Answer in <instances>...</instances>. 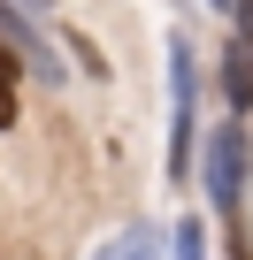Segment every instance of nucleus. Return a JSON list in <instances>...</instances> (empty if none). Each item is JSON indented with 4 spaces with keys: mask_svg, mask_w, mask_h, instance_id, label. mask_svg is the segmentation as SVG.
<instances>
[{
    "mask_svg": "<svg viewBox=\"0 0 253 260\" xmlns=\"http://www.w3.org/2000/svg\"><path fill=\"white\" fill-rule=\"evenodd\" d=\"M192 107H200L192 39H169V176H184V169H192Z\"/></svg>",
    "mask_w": 253,
    "mask_h": 260,
    "instance_id": "nucleus-1",
    "label": "nucleus"
},
{
    "mask_svg": "<svg viewBox=\"0 0 253 260\" xmlns=\"http://www.w3.org/2000/svg\"><path fill=\"white\" fill-rule=\"evenodd\" d=\"M245 161H253L245 122H215V130H207V191H215V214H238V199H245Z\"/></svg>",
    "mask_w": 253,
    "mask_h": 260,
    "instance_id": "nucleus-2",
    "label": "nucleus"
},
{
    "mask_svg": "<svg viewBox=\"0 0 253 260\" xmlns=\"http://www.w3.org/2000/svg\"><path fill=\"white\" fill-rule=\"evenodd\" d=\"M222 100H230V107H253V46H245V39L222 54Z\"/></svg>",
    "mask_w": 253,
    "mask_h": 260,
    "instance_id": "nucleus-3",
    "label": "nucleus"
},
{
    "mask_svg": "<svg viewBox=\"0 0 253 260\" xmlns=\"http://www.w3.org/2000/svg\"><path fill=\"white\" fill-rule=\"evenodd\" d=\"M154 252H161V245H154V230H123L100 260H154Z\"/></svg>",
    "mask_w": 253,
    "mask_h": 260,
    "instance_id": "nucleus-4",
    "label": "nucleus"
},
{
    "mask_svg": "<svg viewBox=\"0 0 253 260\" xmlns=\"http://www.w3.org/2000/svg\"><path fill=\"white\" fill-rule=\"evenodd\" d=\"M169 245H177V260H207V230H200L192 214L177 222V237H169Z\"/></svg>",
    "mask_w": 253,
    "mask_h": 260,
    "instance_id": "nucleus-5",
    "label": "nucleus"
},
{
    "mask_svg": "<svg viewBox=\"0 0 253 260\" xmlns=\"http://www.w3.org/2000/svg\"><path fill=\"white\" fill-rule=\"evenodd\" d=\"M16 122V69H0V130Z\"/></svg>",
    "mask_w": 253,
    "mask_h": 260,
    "instance_id": "nucleus-6",
    "label": "nucleus"
},
{
    "mask_svg": "<svg viewBox=\"0 0 253 260\" xmlns=\"http://www.w3.org/2000/svg\"><path fill=\"white\" fill-rule=\"evenodd\" d=\"M238 16H245V31H253V0H238Z\"/></svg>",
    "mask_w": 253,
    "mask_h": 260,
    "instance_id": "nucleus-7",
    "label": "nucleus"
},
{
    "mask_svg": "<svg viewBox=\"0 0 253 260\" xmlns=\"http://www.w3.org/2000/svg\"><path fill=\"white\" fill-rule=\"evenodd\" d=\"M207 8H238V0H207Z\"/></svg>",
    "mask_w": 253,
    "mask_h": 260,
    "instance_id": "nucleus-8",
    "label": "nucleus"
},
{
    "mask_svg": "<svg viewBox=\"0 0 253 260\" xmlns=\"http://www.w3.org/2000/svg\"><path fill=\"white\" fill-rule=\"evenodd\" d=\"M23 8H54V0H23Z\"/></svg>",
    "mask_w": 253,
    "mask_h": 260,
    "instance_id": "nucleus-9",
    "label": "nucleus"
},
{
    "mask_svg": "<svg viewBox=\"0 0 253 260\" xmlns=\"http://www.w3.org/2000/svg\"><path fill=\"white\" fill-rule=\"evenodd\" d=\"M245 46H253V31H245Z\"/></svg>",
    "mask_w": 253,
    "mask_h": 260,
    "instance_id": "nucleus-10",
    "label": "nucleus"
},
{
    "mask_svg": "<svg viewBox=\"0 0 253 260\" xmlns=\"http://www.w3.org/2000/svg\"><path fill=\"white\" fill-rule=\"evenodd\" d=\"M238 260H245V252H238Z\"/></svg>",
    "mask_w": 253,
    "mask_h": 260,
    "instance_id": "nucleus-11",
    "label": "nucleus"
}]
</instances>
